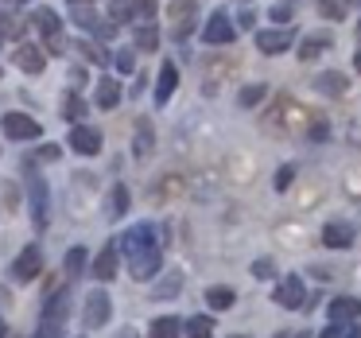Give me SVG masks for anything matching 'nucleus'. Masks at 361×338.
<instances>
[{
	"instance_id": "f704fd0d",
	"label": "nucleus",
	"mask_w": 361,
	"mask_h": 338,
	"mask_svg": "<svg viewBox=\"0 0 361 338\" xmlns=\"http://www.w3.org/2000/svg\"><path fill=\"white\" fill-rule=\"evenodd\" d=\"M86 113V102H66V117H82Z\"/></svg>"
},
{
	"instance_id": "473e14b6",
	"label": "nucleus",
	"mask_w": 361,
	"mask_h": 338,
	"mask_svg": "<svg viewBox=\"0 0 361 338\" xmlns=\"http://www.w3.org/2000/svg\"><path fill=\"white\" fill-rule=\"evenodd\" d=\"M113 210H117V214L128 210V191L125 187H117V195H113Z\"/></svg>"
},
{
	"instance_id": "bb28decb",
	"label": "nucleus",
	"mask_w": 361,
	"mask_h": 338,
	"mask_svg": "<svg viewBox=\"0 0 361 338\" xmlns=\"http://www.w3.org/2000/svg\"><path fill=\"white\" fill-rule=\"evenodd\" d=\"M35 338H63V319H47L43 315L39 330H35Z\"/></svg>"
},
{
	"instance_id": "c756f323",
	"label": "nucleus",
	"mask_w": 361,
	"mask_h": 338,
	"mask_svg": "<svg viewBox=\"0 0 361 338\" xmlns=\"http://www.w3.org/2000/svg\"><path fill=\"white\" fill-rule=\"evenodd\" d=\"M319 16H322V20H326V16H330V20H342V16H345L342 0H322V4H319Z\"/></svg>"
},
{
	"instance_id": "72a5a7b5",
	"label": "nucleus",
	"mask_w": 361,
	"mask_h": 338,
	"mask_svg": "<svg viewBox=\"0 0 361 338\" xmlns=\"http://www.w3.org/2000/svg\"><path fill=\"white\" fill-rule=\"evenodd\" d=\"M291 175H295V167H280V175H276V191H288Z\"/></svg>"
},
{
	"instance_id": "c85d7f7f",
	"label": "nucleus",
	"mask_w": 361,
	"mask_h": 338,
	"mask_svg": "<svg viewBox=\"0 0 361 338\" xmlns=\"http://www.w3.org/2000/svg\"><path fill=\"white\" fill-rule=\"evenodd\" d=\"M260 97H268V90H264V86H260V82H257V86H245V90H241V97H237V102H241L245 109H249V105H257Z\"/></svg>"
},
{
	"instance_id": "393cba45",
	"label": "nucleus",
	"mask_w": 361,
	"mask_h": 338,
	"mask_svg": "<svg viewBox=\"0 0 361 338\" xmlns=\"http://www.w3.org/2000/svg\"><path fill=\"white\" fill-rule=\"evenodd\" d=\"M156 43H159V35H156V28H152V24H144L140 32H136V47H140V51H156Z\"/></svg>"
},
{
	"instance_id": "dca6fc26",
	"label": "nucleus",
	"mask_w": 361,
	"mask_h": 338,
	"mask_svg": "<svg viewBox=\"0 0 361 338\" xmlns=\"http://www.w3.org/2000/svg\"><path fill=\"white\" fill-rule=\"evenodd\" d=\"M345 86H350V78H345V74H319V78H314V90H319V94H326V97H342Z\"/></svg>"
},
{
	"instance_id": "39448f33",
	"label": "nucleus",
	"mask_w": 361,
	"mask_h": 338,
	"mask_svg": "<svg viewBox=\"0 0 361 338\" xmlns=\"http://www.w3.org/2000/svg\"><path fill=\"white\" fill-rule=\"evenodd\" d=\"M71 148L78 152V156H97L102 152V133L90 125H74L71 128Z\"/></svg>"
},
{
	"instance_id": "f257e3e1",
	"label": "nucleus",
	"mask_w": 361,
	"mask_h": 338,
	"mask_svg": "<svg viewBox=\"0 0 361 338\" xmlns=\"http://www.w3.org/2000/svg\"><path fill=\"white\" fill-rule=\"evenodd\" d=\"M268 121H272V125L288 121V128H311L314 125V113L307 109V105H295L291 97H280V102L272 105V113H268Z\"/></svg>"
},
{
	"instance_id": "2eb2a0df",
	"label": "nucleus",
	"mask_w": 361,
	"mask_h": 338,
	"mask_svg": "<svg viewBox=\"0 0 361 338\" xmlns=\"http://www.w3.org/2000/svg\"><path fill=\"white\" fill-rule=\"evenodd\" d=\"M175 86H179V71H175V63H164L159 66V82H156V105L171 102Z\"/></svg>"
},
{
	"instance_id": "c9c22d12",
	"label": "nucleus",
	"mask_w": 361,
	"mask_h": 338,
	"mask_svg": "<svg viewBox=\"0 0 361 338\" xmlns=\"http://www.w3.org/2000/svg\"><path fill=\"white\" fill-rule=\"evenodd\" d=\"M252 272H257V276H272L276 268H272V260H257V265H252Z\"/></svg>"
},
{
	"instance_id": "f3484780",
	"label": "nucleus",
	"mask_w": 361,
	"mask_h": 338,
	"mask_svg": "<svg viewBox=\"0 0 361 338\" xmlns=\"http://www.w3.org/2000/svg\"><path fill=\"white\" fill-rule=\"evenodd\" d=\"M322 51H330V35H322V32L307 35V40L299 43V59H303V63H311V59H319Z\"/></svg>"
},
{
	"instance_id": "1a4fd4ad",
	"label": "nucleus",
	"mask_w": 361,
	"mask_h": 338,
	"mask_svg": "<svg viewBox=\"0 0 361 338\" xmlns=\"http://www.w3.org/2000/svg\"><path fill=\"white\" fill-rule=\"evenodd\" d=\"M202 40H206V43H233V40H237V35H233V24H229L226 12H214V16L206 20Z\"/></svg>"
},
{
	"instance_id": "20e7f679",
	"label": "nucleus",
	"mask_w": 361,
	"mask_h": 338,
	"mask_svg": "<svg viewBox=\"0 0 361 338\" xmlns=\"http://www.w3.org/2000/svg\"><path fill=\"white\" fill-rule=\"evenodd\" d=\"M295 43V32H283V28H268V32L257 35V51L260 55H280Z\"/></svg>"
},
{
	"instance_id": "9d476101",
	"label": "nucleus",
	"mask_w": 361,
	"mask_h": 338,
	"mask_svg": "<svg viewBox=\"0 0 361 338\" xmlns=\"http://www.w3.org/2000/svg\"><path fill=\"white\" fill-rule=\"evenodd\" d=\"M109 322V296L102 288L86 299V327H105Z\"/></svg>"
},
{
	"instance_id": "7ed1b4c3",
	"label": "nucleus",
	"mask_w": 361,
	"mask_h": 338,
	"mask_svg": "<svg viewBox=\"0 0 361 338\" xmlns=\"http://www.w3.org/2000/svg\"><path fill=\"white\" fill-rule=\"evenodd\" d=\"M159 265H164L159 245H144V249H136L133 257H128V272H133L136 280H152V276L159 272Z\"/></svg>"
},
{
	"instance_id": "4c0bfd02",
	"label": "nucleus",
	"mask_w": 361,
	"mask_h": 338,
	"mask_svg": "<svg viewBox=\"0 0 361 338\" xmlns=\"http://www.w3.org/2000/svg\"><path fill=\"white\" fill-rule=\"evenodd\" d=\"M117 338H136V330H121V334Z\"/></svg>"
},
{
	"instance_id": "4468645a",
	"label": "nucleus",
	"mask_w": 361,
	"mask_h": 338,
	"mask_svg": "<svg viewBox=\"0 0 361 338\" xmlns=\"http://www.w3.org/2000/svg\"><path fill=\"white\" fill-rule=\"evenodd\" d=\"M117 260H121V253H117V245H105L102 253H97V260H94V280H113L117 276Z\"/></svg>"
},
{
	"instance_id": "0eeeda50",
	"label": "nucleus",
	"mask_w": 361,
	"mask_h": 338,
	"mask_svg": "<svg viewBox=\"0 0 361 338\" xmlns=\"http://www.w3.org/2000/svg\"><path fill=\"white\" fill-rule=\"evenodd\" d=\"M12 63H16L24 74H43V63H47V55H43L39 47H32V43H20V47L12 51Z\"/></svg>"
},
{
	"instance_id": "6ab92c4d",
	"label": "nucleus",
	"mask_w": 361,
	"mask_h": 338,
	"mask_svg": "<svg viewBox=\"0 0 361 338\" xmlns=\"http://www.w3.org/2000/svg\"><path fill=\"white\" fill-rule=\"evenodd\" d=\"M117 102H121V86L113 78H102L97 82V105L102 109H117Z\"/></svg>"
},
{
	"instance_id": "f03ea898",
	"label": "nucleus",
	"mask_w": 361,
	"mask_h": 338,
	"mask_svg": "<svg viewBox=\"0 0 361 338\" xmlns=\"http://www.w3.org/2000/svg\"><path fill=\"white\" fill-rule=\"evenodd\" d=\"M0 128H4V136L8 140H39V121L27 117V113H4L0 117Z\"/></svg>"
},
{
	"instance_id": "2f4dec72",
	"label": "nucleus",
	"mask_w": 361,
	"mask_h": 338,
	"mask_svg": "<svg viewBox=\"0 0 361 338\" xmlns=\"http://www.w3.org/2000/svg\"><path fill=\"white\" fill-rule=\"evenodd\" d=\"M117 71L121 74H133L136 71V66H133V51H121V55H117Z\"/></svg>"
},
{
	"instance_id": "5701e85b",
	"label": "nucleus",
	"mask_w": 361,
	"mask_h": 338,
	"mask_svg": "<svg viewBox=\"0 0 361 338\" xmlns=\"http://www.w3.org/2000/svg\"><path fill=\"white\" fill-rule=\"evenodd\" d=\"M82 268H86V249H82V245H74V249L66 253V276L74 280V276H78Z\"/></svg>"
},
{
	"instance_id": "ea45409f",
	"label": "nucleus",
	"mask_w": 361,
	"mask_h": 338,
	"mask_svg": "<svg viewBox=\"0 0 361 338\" xmlns=\"http://www.w3.org/2000/svg\"><path fill=\"white\" fill-rule=\"evenodd\" d=\"M353 63H357V71H361V55H353Z\"/></svg>"
},
{
	"instance_id": "79ce46f5",
	"label": "nucleus",
	"mask_w": 361,
	"mask_h": 338,
	"mask_svg": "<svg viewBox=\"0 0 361 338\" xmlns=\"http://www.w3.org/2000/svg\"><path fill=\"white\" fill-rule=\"evenodd\" d=\"M16 4H27V0H16Z\"/></svg>"
},
{
	"instance_id": "a211bd4d",
	"label": "nucleus",
	"mask_w": 361,
	"mask_h": 338,
	"mask_svg": "<svg viewBox=\"0 0 361 338\" xmlns=\"http://www.w3.org/2000/svg\"><path fill=\"white\" fill-rule=\"evenodd\" d=\"M179 334H183V327H179L175 315H159V319L152 322V330H148V338H179Z\"/></svg>"
},
{
	"instance_id": "58836bf2",
	"label": "nucleus",
	"mask_w": 361,
	"mask_h": 338,
	"mask_svg": "<svg viewBox=\"0 0 361 338\" xmlns=\"http://www.w3.org/2000/svg\"><path fill=\"white\" fill-rule=\"evenodd\" d=\"M0 338H8V330H4V322H0Z\"/></svg>"
},
{
	"instance_id": "7c9ffc66",
	"label": "nucleus",
	"mask_w": 361,
	"mask_h": 338,
	"mask_svg": "<svg viewBox=\"0 0 361 338\" xmlns=\"http://www.w3.org/2000/svg\"><path fill=\"white\" fill-rule=\"evenodd\" d=\"M179 187H183V183H179V179H175V175H171V179H164V183H159V191H156V195H152V198H167V195H179Z\"/></svg>"
},
{
	"instance_id": "412c9836",
	"label": "nucleus",
	"mask_w": 361,
	"mask_h": 338,
	"mask_svg": "<svg viewBox=\"0 0 361 338\" xmlns=\"http://www.w3.org/2000/svg\"><path fill=\"white\" fill-rule=\"evenodd\" d=\"M233 291H229V288H210V291H206V303H210L214 307V311H226V307H233Z\"/></svg>"
},
{
	"instance_id": "cd10ccee",
	"label": "nucleus",
	"mask_w": 361,
	"mask_h": 338,
	"mask_svg": "<svg viewBox=\"0 0 361 338\" xmlns=\"http://www.w3.org/2000/svg\"><path fill=\"white\" fill-rule=\"evenodd\" d=\"M319 338H357V330H353L350 322H338V319H334V322H330V327L322 330Z\"/></svg>"
},
{
	"instance_id": "ddd939ff",
	"label": "nucleus",
	"mask_w": 361,
	"mask_h": 338,
	"mask_svg": "<svg viewBox=\"0 0 361 338\" xmlns=\"http://www.w3.org/2000/svg\"><path fill=\"white\" fill-rule=\"evenodd\" d=\"M326 315H330V319H338V322H353L361 315V299L357 296H338V299H330Z\"/></svg>"
},
{
	"instance_id": "9b49d317",
	"label": "nucleus",
	"mask_w": 361,
	"mask_h": 338,
	"mask_svg": "<svg viewBox=\"0 0 361 338\" xmlns=\"http://www.w3.org/2000/svg\"><path fill=\"white\" fill-rule=\"evenodd\" d=\"M144 245H156V226H148V222L128 229L125 241H121V249H125V257H133L136 249H144Z\"/></svg>"
},
{
	"instance_id": "aec40b11",
	"label": "nucleus",
	"mask_w": 361,
	"mask_h": 338,
	"mask_svg": "<svg viewBox=\"0 0 361 338\" xmlns=\"http://www.w3.org/2000/svg\"><path fill=\"white\" fill-rule=\"evenodd\" d=\"M32 198H35V226L47 229V187H43V179H32Z\"/></svg>"
},
{
	"instance_id": "a878e982",
	"label": "nucleus",
	"mask_w": 361,
	"mask_h": 338,
	"mask_svg": "<svg viewBox=\"0 0 361 338\" xmlns=\"http://www.w3.org/2000/svg\"><path fill=\"white\" fill-rule=\"evenodd\" d=\"M136 128H140V133H136V156H148V152H152V125H148V121H140Z\"/></svg>"
},
{
	"instance_id": "b1692460",
	"label": "nucleus",
	"mask_w": 361,
	"mask_h": 338,
	"mask_svg": "<svg viewBox=\"0 0 361 338\" xmlns=\"http://www.w3.org/2000/svg\"><path fill=\"white\" fill-rule=\"evenodd\" d=\"M35 24H39L43 28V35H63V32H59V16H55V12H47V8H39V12H35Z\"/></svg>"
},
{
	"instance_id": "e433bc0d",
	"label": "nucleus",
	"mask_w": 361,
	"mask_h": 338,
	"mask_svg": "<svg viewBox=\"0 0 361 338\" xmlns=\"http://www.w3.org/2000/svg\"><path fill=\"white\" fill-rule=\"evenodd\" d=\"M272 16L283 24V20H291V8H283V4H280V8H272Z\"/></svg>"
},
{
	"instance_id": "423d86ee",
	"label": "nucleus",
	"mask_w": 361,
	"mask_h": 338,
	"mask_svg": "<svg viewBox=\"0 0 361 338\" xmlns=\"http://www.w3.org/2000/svg\"><path fill=\"white\" fill-rule=\"evenodd\" d=\"M39 272H43V253L35 249V245H27V249L16 257V265H12V276L27 284V280H35Z\"/></svg>"
},
{
	"instance_id": "f8f14e48",
	"label": "nucleus",
	"mask_w": 361,
	"mask_h": 338,
	"mask_svg": "<svg viewBox=\"0 0 361 338\" xmlns=\"http://www.w3.org/2000/svg\"><path fill=\"white\" fill-rule=\"evenodd\" d=\"M303 299H307V291H303V280H299V276L280 280V288H276V303L280 307H299Z\"/></svg>"
},
{
	"instance_id": "37998d69",
	"label": "nucleus",
	"mask_w": 361,
	"mask_h": 338,
	"mask_svg": "<svg viewBox=\"0 0 361 338\" xmlns=\"http://www.w3.org/2000/svg\"><path fill=\"white\" fill-rule=\"evenodd\" d=\"M357 35H361V24H357Z\"/></svg>"
},
{
	"instance_id": "6e6552de",
	"label": "nucleus",
	"mask_w": 361,
	"mask_h": 338,
	"mask_svg": "<svg viewBox=\"0 0 361 338\" xmlns=\"http://www.w3.org/2000/svg\"><path fill=\"white\" fill-rule=\"evenodd\" d=\"M353 226L350 222H326V226H322V245H326V249H345V245H353Z\"/></svg>"
},
{
	"instance_id": "4be33fe9",
	"label": "nucleus",
	"mask_w": 361,
	"mask_h": 338,
	"mask_svg": "<svg viewBox=\"0 0 361 338\" xmlns=\"http://www.w3.org/2000/svg\"><path fill=\"white\" fill-rule=\"evenodd\" d=\"M187 334L190 338H210L214 334V319L210 315H195V319L187 322Z\"/></svg>"
},
{
	"instance_id": "a19ab883",
	"label": "nucleus",
	"mask_w": 361,
	"mask_h": 338,
	"mask_svg": "<svg viewBox=\"0 0 361 338\" xmlns=\"http://www.w3.org/2000/svg\"><path fill=\"white\" fill-rule=\"evenodd\" d=\"M74 4H90V0H74Z\"/></svg>"
}]
</instances>
